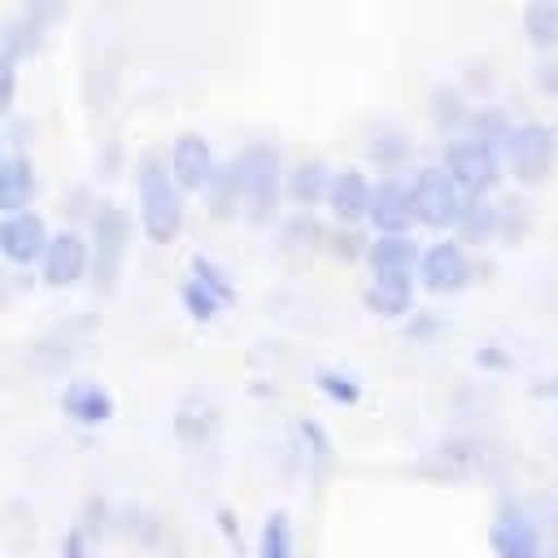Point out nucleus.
Here are the masks:
<instances>
[{"instance_id":"f257e3e1","label":"nucleus","mask_w":558,"mask_h":558,"mask_svg":"<svg viewBox=\"0 0 558 558\" xmlns=\"http://www.w3.org/2000/svg\"><path fill=\"white\" fill-rule=\"evenodd\" d=\"M501 161L510 170L514 183L523 187H541L554 179L558 170V140L549 122H514L506 144H501Z\"/></svg>"},{"instance_id":"f03ea898","label":"nucleus","mask_w":558,"mask_h":558,"mask_svg":"<svg viewBox=\"0 0 558 558\" xmlns=\"http://www.w3.org/2000/svg\"><path fill=\"white\" fill-rule=\"evenodd\" d=\"M183 222L179 209V183L170 179L166 161H144L140 170V231L153 244H166Z\"/></svg>"},{"instance_id":"7ed1b4c3","label":"nucleus","mask_w":558,"mask_h":558,"mask_svg":"<svg viewBox=\"0 0 558 558\" xmlns=\"http://www.w3.org/2000/svg\"><path fill=\"white\" fill-rule=\"evenodd\" d=\"M475 279V262L466 253V244L458 235H440L432 240L427 248H418V262H414V283L432 296H453L462 292L466 283Z\"/></svg>"},{"instance_id":"20e7f679","label":"nucleus","mask_w":558,"mask_h":558,"mask_svg":"<svg viewBox=\"0 0 558 558\" xmlns=\"http://www.w3.org/2000/svg\"><path fill=\"white\" fill-rule=\"evenodd\" d=\"M440 166L453 174V183H458L466 196H493L497 183H501V174H506L501 153H497L493 144L475 140V135H458V140L445 148V161H440Z\"/></svg>"},{"instance_id":"39448f33","label":"nucleus","mask_w":558,"mask_h":558,"mask_svg":"<svg viewBox=\"0 0 558 558\" xmlns=\"http://www.w3.org/2000/svg\"><path fill=\"white\" fill-rule=\"evenodd\" d=\"M410 201H414V222L432 227V231H453L466 192L453 183V174L445 166H423L410 179Z\"/></svg>"},{"instance_id":"423d86ee","label":"nucleus","mask_w":558,"mask_h":558,"mask_svg":"<svg viewBox=\"0 0 558 558\" xmlns=\"http://www.w3.org/2000/svg\"><path fill=\"white\" fill-rule=\"evenodd\" d=\"M48 235H52L48 222H44L35 209H26V205L0 218V253H4L13 266H39Z\"/></svg>"},{"instance_id":"0eeeda50","label":"nucleus","mask_w":558,"mask_h":558,"mask_svg":"<svg viewBox=\"0 0 558 558\" xmlns=\"http://www.w3.org/2000/svg\"><path fill=\"white\" fill-rule=\"evenodd\" d=\"M488 545L497 558H536L541 554V527L532 523V514L514 501H506L488 527Z\"/></svg>"},{"instance_id":"6e6552de","label":"nucleus","mask_w":558,"mask_h":558,"mask_svg":"<svg viewBox=\"0 0 558 558\" xmlns=\"http://www.w3.org/2000/svg\"><path fill=\"white\" fill-rule=\"evenodd\" d=\"M366 222L375 231H414V201H410V183L397 174H384L371 187V205H366Z\"/></svg>"},{"instance_id":"1a4fd4ad","label":"nucleus","mask_w":558,"mask_h":558,"mask_svg":"<svg viewBox=\"0 0 558 558\" xmlns=\"http://www.w3.org/2000/svg\"><path fill=\"white\" fill-rule=\"evenodd\" d=\"M87 262H92L87 240L74 235V231H57V235H48V244H44L39 270H44V283L65 288V283H78V279L87 275Z\"/></svg>"},{"instance_id":"9d476101","label":"nucleus","mask_w":558,"mask_h":558,"mask_svg":"<svg viewBox=\"0 0 558 558\" xmlns=\"http://www.w3.org/2000/svg\"><path fill=\"white\" fill-rule=\"evenodd\" d=\"M166 170L179 183V192H205L218 174H214V153L201 135H183L174 140V148L166 153Z\"/></svg>"},{"instance_id":"9b49d317","label":"nucleus","mask_w":558,"mask_h":558,"mask_svg":"<svg viewBox=\"0 0 558 558\" xmlns=\"http://www.w3.org/2000/svg\"><path fill=\"white\" fill-rule=\"evenodd\" d=\"M418 262V240L410 231H375L366 244V266L371 275H414Z\"/></svg>"},{"instance_id":"f8f14e48","label":"nucleus","mask_w":558,"mask_h":558,"mask_svg":"<svg viewBox=\"0 0 558 558\" xmlns=\"http://www.w3.org/2000/svg\"><path fill=\"white\" fill-rule=\"evenodd\" d=\"M371 179L362 170H336L331 183H327V209L340 218V222H366V205H371Z\"/></svg>"},{"instance_id":"ddd939ff","label":"nucleus","mask_w":558,"mask_h":558,"mask_svg":"<svg viewBox=\"0 0 558 558\" xmlns=\"http://www.w3.org/2000/svg\"><path fill=\"white\" fill-rule=\"evenodd\" d=\"M183 305H187V314L192 318H218L227 305H231V288L222 283V275L214 270V266H205V262H196L192 266V279L183 283Z\"/></svg>"},{"instance_id":"4468645a","label":"nucleus","mask_w":558,"mask_h":558,"mask_svg":"<svg viewBox=\"0 0 558 558\" xmlns=\"http://www.w3.org/2000/svg\"><path fill=\"white\" fill-rule=\"evenodd\" d=\"M414 275H375L366 288V305L379 318H405L414 314Z\"/></svg>"},{"instance_id":"2eb2a0df","label":"nucleus","mask_w":558,"mask_h":558,"mask_svg":"<svg viewBox=\"0 0 558 558\" xmlns=\"http://www.w3.org/2000/svg\"><path fill=\"white\" fill-rule=\"evenodd\" d=\"M61 405H65V414L74 418V423H83V427H100L109 414H113V401H109V392L100 388V384H70L65 388V397H61Z\"/></svg>"},{"instance_id":"dca6fc26","label":"nucleus","mask_w":558,"mask_h":558,"mask_svg":"<svg viewBox=\"0 0 558 558\" xmlns=\"http://www.w3.org/2000/svg\"><path fill=\"white\" fill-rule=\"evenodd\" d=\"M453 235H458L462 244H484V240H493V235H497V205H493L488 196H466V201H462V214H458V222H453Z\"/></svg>"},{"instance_id":"f3484780","label":"nucleus","mask_w":558,"mask_h":558,"mask_svg":"<svg viewBox=\"0 0 558 558\" xmlns=\"http://www.w3.org/2000/svg\"><path fill=\"white\" fill-rule=\"evenodd\" d=\"M523 35L536 52H558V0H527Z\"/></svg>"},{"instance_id":"a211bd4d","label":"nucleus","mask_w":558,"mask_h":558,"mask_svg":"<svg viewBox=\"0 0 558 558\" xmlns=\"http://www.w3.org/2000/svg\"><path fill=\"white\" fill-rule=\"evenodd\" d=\"M31 187H35V174L22 157H0V209L13 214L31 201Z\"/></svg>"},{"instance_id":"6ab92c4d","label":"nucleus","mask_w":558,"mask_h":558,"mask_svg":"<svg viewBox=\"0 0 558 558\" xmlns=\"http://www.w3.org/2000/svg\"><path fill=\"white\" fill-rule=\"evenodd\" d=\"M462 126H466V135H475V140H484V144H493L501 153V144H506V135H510L514 122L501 109H471Z\"/></svg>"},{"instance_id":"aec40b11","label":"nucleus","mask_w":558,"mask_h":558,"mask_svg":"<svg viewBox=\"0 0 558 558\" xmlns=\"http://www.w3.org/2000/svg\"><path fill=\"white\" fill-rule=\"evenodd\" d=\"M327 183H331V170L323 161H301L296 174H292V196L301 205H314V201L327 196Z\"/></svg>"},{"instance_id":"412c9836","label":"nucleus","mask_w":558,"mask_h":558,"mask_svg":"<svg viewBox=\"0 0 558 558\" xmlns=\"http://www.w3.org/2000/svg\"><path fill=\"white\" fill-rule=\"evenodd\" d=\"M527 227H532L527 201L510 196V201H501V205H497V240H501V244H510V248H514V244L527 235Z\"/></svg>"},{"instance_id":"4be33fe9","label":"nucleus","mask_w":558,"mask_h":558,"mask_svg":"<svg viewBox=\"0 0 558 558\" xmlns=\"http://www.w3.org/2000/svg\"><path fill=\"white\" fill-rule=\"evenodd\" d=\"M257 554H262V558H288V554H292V532H288V519H283V514L266 519V532H262Z\"/></svg>"},{"instance_id":"5701e85b","label":"nucleus","mask_w":558,"mask_h":558,"mask_svg":"<svg viewBox=\"0 0 558 558\" xmlns=\"http://www.w3.org/2000/svg\"><path fill=\"white\" fill-rule=\"evenodd\" d=\"M318 388H323V397H331V401H340V405H353V401L362 397V384H357L353 375H344V371H323V375H318Z\"/></svg>"},{"instance_id":"b1692460","label":"nucleus","mask_w":558,"mask_h":558,"mask_svg":"<svg viewBox=\"0 0 558 558\" xmlns=\"http://www.w3.org/2000/svg\"><path fill=\"white\" fill-rule=\"evenodd\" d=\"M536 87H541V96H554L558 100V52H541V61H536Z\"/></svg>"},{"instance_id":"393cba45","label":"nucleus","mask_w":558,"mask_h":558,"mask_svg":"<svg viewBox=\"0 0 558 558\" xmlns=\"http://www.w3.org/2000/svg\"><path fill=\"white\" fill-rule=\"evenodd\" d=\"M379 140H384V144H375V161H384V170L397 166V161H405V153H410L405 135H379Z\"/></svg>"},{"instance_id":"a878e982","label":"nucleus","mask_w":558,"mask_h":558,"mask_svg":"<svg viewBox=\"0 0 558 558\" xmlns=\"http://www.w3.org/2000/svg\"><path fill=\"white\" fill-rule=\"evenodd\" d=\"M480 362H484V366H493V371H506V366H510V357H506L497 344H488V349L480 353Z\"/></svg>"},{"instance_id":"bb28decb","label":"nucleus","mask_w":558,"mask_h":558,"mask_svg":"<svg viewBox=\"0 0 558 558\" xmlns=\"http://www.w3.org/2000/svg\"><path fill=\"white\" fill-rule=\"evenodd\" d=\"M9 96H13V65L0 61V109L9 105Z\"/></svg>"},{"instance_id":"cd10ccee","label":"nucleus","mask_w":558,"mask_h":558,"mask_svg":"<svg viewBox=\"0 0 558 558\" xmlns=\"http://www.w3.org/2000/svg\"><path fill=\"white\" fill-rule=\"evenodd\" d=\"M554 140H558V122H554Z\"/></svg>"},{"instance_id":"c85d7f7f","label":"nucleus","mask_w":558,"mask_h":558,"mask_svg":"<svg viewBox=\"0 0 558 558\" xmlns=\"http://www.w3.org/2000/svg\"><path fill=\"white\" fill-rule=\"evenodd\" d=\"M554 549H558V541H554Z\"/></svg>"},{"instance_id":"c756f323","label":"nucleus","mask_w":558,"mask_h":558,"mask_svg":"<svg viewBox=\"0 0 558 558\" xmlns=\"http://www.w3.org/2000/svg\"><path fill=\"white\" fill-rule=\"evenodd\" d=\"M0 157H4V153H0Z\"/></svg>"}]
</instances>
